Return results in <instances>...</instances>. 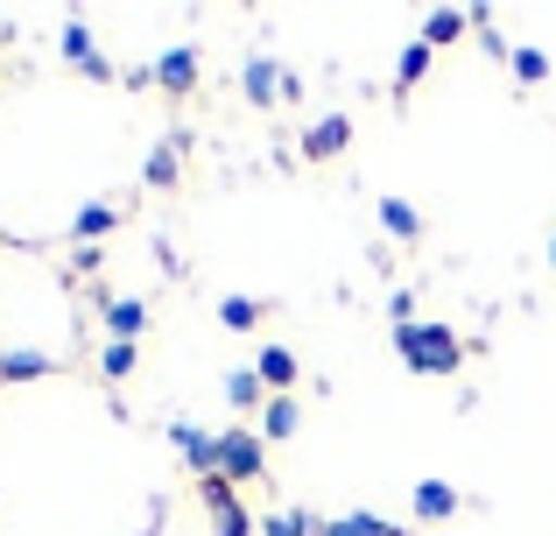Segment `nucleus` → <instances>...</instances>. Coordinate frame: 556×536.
<instances>
[{
	"label": "nucleus",
	"mask_w": 556,
	"mask_h": 536,
	"mask_svg": "<svg viewBox=\"0 0 556 536\" xmlns=\"http://www.w3.org/2000/svg\"><path fill=\"white\" fill-rule=\"evenodd\" d=\"M394 353L408 360V374H422V382H451V374L465 367V339L451 332V317H416V325L394 332Z\"/></svg>",
	"instance_id": "nucleus-1"
},
{
	"label": "nucleus",
	"mask_w": 556,
	"mask_h": 536,
	"mask_svg": "<svg viewBox=\"0 0 556 536\" xmlns=\"http://www.w3.org/2000/svg\"><path fill=\"white\" fill-rule=\"evenodd\" d=\"M296 92H303V78H296V71H289V64H275L268 50H254V57H247V64H240V99H247V107L275 113V107H289V99H296Z\"/></svg>",
	"instance_id": "nucleus-2"
},
{
	"label": "nucleus",
	"mask_w": 556,
	"mask_h": 536,
	"mask_svg": "<svg viewBox=\"0 0 556 536\" xmlns=\"http://www.w3.org/2000/svg\"><path fill=\"white\" fill-rule=\"evenodd\" d=\"M218 473H226L232 487H254L261 473H268V438H261L254 424H240V431H218Z\"/></svg>",
	"instance_id": "nucleus-3"
},
{
	"label": "nucleus",
	"mask_w": 556,
	"mask_h": 536,
	"mask_svg": "<svg viewBox=\"0 0 556 536\" xmlns=\"http://www.w3.org/2000/svg\"><path fill=\"white\" fill-rule=\"evenodd\" d=\"M345 149H353V113H325V121H311L303 141H296L303 163H339Z\"/></svg>",
	"instance_id": "nucleus-4"
},
{
	"label": "nucleus",
	"mask_w": 556,
	"mask_h": 536,
	"mask_svg": "<svg viewBox=\"0 0 556 536\" xmlns=\"http://www.w3.org/2000/svg\"><path fill=\"white\" fill-rule=\"evenodd\" d=\"M149 71H155V85H163L169 99H190V92H198V78H204V57L190 50V42H177V50H163Z\"/></svg>",
	"instance_id": "nucleus-5"
},
{
	"label": "nucleus",
	"mask_w": 556,
	"mask_h": 536,
	"mask_svg": "<svg viewBox=\"0 0 556 536\" xmlns=\"http://www.w3.org/2000/svg\"><path fill=\"white\" fill-rule=\"evenodd\" d=\"M169 445H177V459L190 466V481L218 473V431H204V424H169Z\"/></svg>",
	"instance_id": "nucleus-6"
},
{
	"label": "nucleus",
	"mask_w": 556,
	"mask_h": 536,
	"mask_svg": "<svg viewBox=\"0 0 556 536\" xmlns=\"http://www.w3.org/2000/svg\"><path fill=\"white\" fill-rule=\"evenodd\" d=\"M458 509H465V495L451 481H416V495H408V515H416V523H451Z\"/></svg>",
	"instance_id": "nucleus-7"
},
{
	"label": "nucleus",
	"mask_w": 556,
	"mask_h": 536,
	"mask_svg": "<svg viewBox=\"0 0 556 536\" xmlns=\"http://www.w3.org/2000/svg\"><path fill=\"white\" fill-rule=\"evenodd\" d=\"M121 220H127V205H113V198H92V205L71 220V240H78V248H99L106 234H121Z\"/></svg>",
	"instance_id": "nucleus-8"
},
{
	"label": "nucleus",
	"mask_w": 556,
	"mask_h": 536,
	"mask_svg": "<svg viewBox=\"0 0 556 536\" xmlns=\"http://www.w3.org/2000/svg\"><path fill=\"white\" fill-rule=\"evenodd\" d=\"M42 374H56V360H50V353H36V346H0V388L42 382Z\"/></svg>",
	"instance_id": "nucleus-9"
},
{
	"label": "nucleus",
	"mask_w": 556,
	"mask_h": 536,
	"mask_svg": "<svg viewBox=\"0 0 556 536\" xmlns=\"http://www.w3.org/2000/svg\"><path fill=\"white\" fill-rule=\"evenodd\" d=\"M254 374H261V388L268 396H289V388L303 382V360L289 353V346H261V360H254Z\"/></svg>",
	"instance_id": "nucleus-10"
},
{
	"label": "nucleus",
	"mask_w": 556,
	"mask_h": 536,
	"mask_svg": "<svg viewBox=\"0 0 556 536\" xmlns=\"http://www.w3.org/2000/svg\"><path fill=\"white\" fill-rule=\"evenodd\" d=\"M99 317H106L113 339L135 346V339H141V325H149V303H141V297H99Z\"/></svg>",
	"instance_id": "nucleus-11"
},
{
	"label": "nucleus",
	"mask_w": 556,
	"mask_h": 536,
	"mask_svg": "<svg viewBox=\"0 0 556 536\" xmlns=\"http://www.w3.org/2000/svg\"><path fill=\"white\" fill-rule=\"evenodd\" d=\"M141 184H149V191H177V184H184V141H155Z\"/></svg>",
	"instance_id": "nucleus-12"
},
{
	"label": "nucleus",
	"mask_w": 556,
	"mask_h": 536,
	"mask_svg": "<svg viewBox=\"0 0 556 536\" xmlns=\"http://www.w3.org/2000/svg\"><path fill=\"white\" fill-rule=\"evenodd\" d=\"M380 234L402 240V248H416L422 240V212L408 205V198H380Z\"/></svg>",
	"instance_id": "nucleus-13"
},
{
	"label": "nucleus",
	"mask_w": 556,
	"mask_h": 536,
	"mask_svg": "<svg viewBox=\"0 0 556 536\" xmlns=\"http://www.w3.org/2000/svg\"><path fill=\"white\" fill-rule=\"evenodd\" d=\"M317 536H408V529L380 523V515H367V509H345V515H331V523H317Z\"/></svg>",
	"instance_id": "nucleus-14"
},
{
	"label": "nucleus",
	"mask_w": 556,
	"mask_h": 536,
	"mask_svg": "<svg viewBox=\"0 0 556 536\" xmlns=\"http://www.w3.org/2000/svg\"><path fill=\"white\" fill-rule=\"evenodd\" d=\"M465 28H472V8H437L430 22H422V42H430V50H451Z\"/></svg>",
	"instance_id": "nucleus-15"
},
{
	"label": "nucleus",
	"mask_w": 556,
	"mask_h": 536,
	"mask_svg": "<svg viewBox=\"0 0 556 536\" xmlns=\"http://www.w3.org/2000/svg\"><path fill=\"white\" fill-rule=\"evenodd\" d=\"M226 402H232L240 416H261V402H268L261 374H254V367H232V374H226Z\"/></svg>",
	"instance_id": "nucleus-16"
},
{
	"label": "nucleus",
	"mask_w": 556,
	"mask_h": 536,
	"mask_svg": "<svg viewBox=\"0 0 556 536\" xmlns=\"http://www.w3.org/2000/svg\"><path fill=\"white\" fill-rule=\"evenodd\" d=\"M261 317H268L261 297H218V325H226V332H254Z\"/></svg>",
	"instance_id": "nucleus-17"
},
{
	"label": "nucleus",
	"mask_w": 556,
	"mask_h": 536,
	"mask_svg": "<svg viewBox=\"0 0 556 536\" xmlns=\"http://www.w3.org/2000/svg\"><path fill=\"white\" fill-rule=\"evenodd\" d=\"M254 431H261V438H289V431H296V402L268 396V402H261V416H254Z\"/></svg>",
	"instance_id": "nucleus-18"
},
{
	"label": "nucleus",
	"mask_w": 556,
	"mask_h": 536,
	"mask_svg": "<svg viewBox=\"0 0 556 536\" xmlns=\"http://www.w3.org/2000/svg\"><path fill=\"white\" fill-rule=\"evenodd\" d=\"M422 78H430V42H408V50L402 57H394V85H402V92H408V85H422Z\"/></svg>",
	"instance_id": "nucleus-19"
},
{
	"label": "nucleus",
	"mask_w": 556,
	"mask_h": 536,
	"mask_svg": "<svg viewBox=\"0 0 556 536\" xmlns=\"http://www.w3.org/2000/svg\"><path fill=\"white\" fill-rule=\"evenodd\" d=\"M261 536H317V515H303V509H275V515H261Z\"/></svg>",
	"instance_id": "nucleus-20"
},
{
	"label": "nucleus",
	"mask_w": 556,
	"mask_h": 536,
	"mask_svg": "<svg viewBox=\"0 0 556 536\" xmlns=\"http://www.w3.org/2000/svg\"><path fill=\"white\" fill-rule=\"evenodd\" d=\"M56 50H64L71 57V64H92V57H99V42H92V28H85V22H64V36H56Z\"/></svg>",
	"instance_id": "nucleus-21"
},
{
	"label": "nucleus",
	"mask_w": 556,
	"mask_h": 536,
	"mask_svg": "<svg viewBox=\"0 0 556 536\" xmlns=\"http://www.w3.org/2000/svg\"><path fill=\"white\" fill-rule=\"evenodd\" d=\"M507 71H515L521 85H549V57L529 50V42H521V50H507Z\"/></svg>",
	"instance_id": "nucleus-22"
},
{
	"label": "nucleus",
	"mask_w": 556,
	"mask_h": 536,
	"mask_svg": "<svg viewBox=\"0 0 556 536\" xmlns=\"http://www.w3.org/2000/svg\"><path fill=\"white\" fill-rule=\"evenodd\" d=\"M212 536H261V523L247 515V501H226V509L212 515Z\"/></svg>",
	"instance_id": "nucleus-23"
},
{
	"label": "nucleus",
	"mask_w": 556,
	"mask_h": 536,
	"mask_svg": "<svg viewBox=\"0 0 556 536\" xmlns=\"http://www.w3.org/2000/svg\"><path fill=\"white\" fill-rule=\"evenodd\" d=\"M135 346H127V339H106V353H99V374H106V382H127V374H135Z\"/></svg>",
	"instance_id": "nucleus-24"
},
{
	"label": "nucleus",
	"mask_w": 556,
	"mask_h": 536,
	"mask_svg": "<svg viewBox=\"0 0 556 536\" xmlns=\"http://www.w3.org/2000/svg\"><path fill=\"white\" fill-rule=\"evenodd\" d=\"M198 501H204V509L218 515V509H226V501H240V487H232L226 473H204V481H198Z\"/></svg>",
	"instance_id": "nucleus-25"
},
{
	"label": "nucleus",
	"mask_w": 556,
	"mask_h": 536,
	"mask_svg": "<svg viewBox=\"0 0 556 536\" xmlns=\"http://www.w3.org/2000/svg\"><path fill=\"white\" fill-rule=\"evenodd\" d=\"M388 317H394V332H402V325H416V297H408V289H394V303H388Z\"/></svg>",
	"instance_id": "nucleus-26"
},
{
	"label": "nucleus",
	"mask_w": 556,
	"mask_h": 536,
	"mask_svg": "<svg viewBox=\"0 0 556 536\" xmlns=\"http://www.w3.org/2000/svg\"><path fill=\"white\" fill-rule=\"evenodd\" d=\"M99 262H106L99 248H78V254H71V269H78V275H99Z\"/></svg>",
	"instance_id": "nucleus-27"
},
{
	"label": "nucleus",
	"mask_w": 556,
	"mask_h": 536,
	"mask_svg": "<svg viewBox=\"0 0 556 536\" xmlns=\"http://www.w3.org/2000/svg\"><path fill=\"white\" fill-rule=\"evenodd\" d=\"M549 269H556V240H549Z\"/></svg>",
	"instance_id": "nucleus-28"
}]
</instances>
